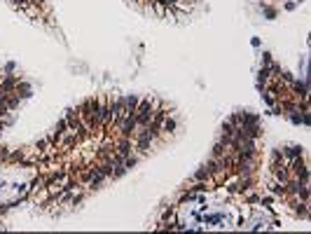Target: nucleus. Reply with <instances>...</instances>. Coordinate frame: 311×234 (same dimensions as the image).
Listing matches in <instances>:
<instances>
[{"mask_svg":"<svg viewBox=\"0 0 311 234\" xmlns=\"http://www.w3.org/2000/svg\"><path fill=\"white\" fill-rule=\"evenodd\" d=\"M176 119H173V117H164V122H161V131H164V134H173V131H176Z\"/></svg>","mask_w":311,"mask_h":234,"instance_id":"f257e3e1","label":"nucleus"},{"mask_svg":"<svg viewBox=\"0 0 311 234\" xmlns=\"http://www.w3.org/2000/svg\"><path fill=\"white\" fill-rule=\"evenodd\" d=\"M14 2H17V5H21V7H26V5L31 2V0H14Z\"/></svg>","mask_w":311,"mask_h":234,"instance_id":"f03ea898","label":"nucleus"},{"mask_svg":"<svg viewBox=\"0 0 311 234\" xmlns=\"http://www.w3.org/2000/svg\"><path fill=\"white\" fill-rule=\"evenodd\" d=\"M0 187H2V183H0Z\"/></svg>","mask_w":311,"mask_h":234,"instance_id":"7ed1b4c3","label":"nucleus"}]
</instances>
